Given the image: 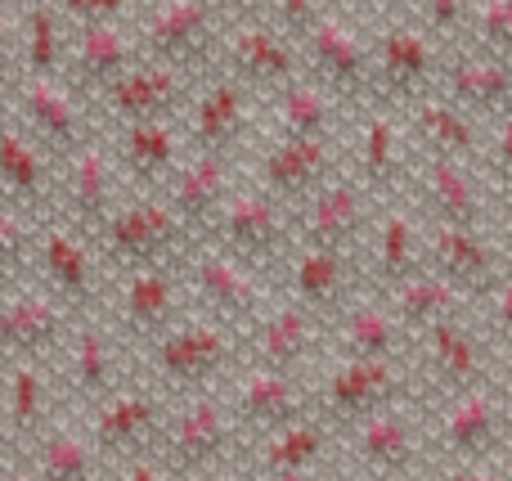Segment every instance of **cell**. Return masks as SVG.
Returning a JSON list of instances; mask_svg holds the SVG:
<instances>
[{"label":"cell","mask_w":512,"mask_h":481,"mask_svg":"<svg viewBox=\"0 0 512 481\" xmlns=\"http://www.w3.org/2000/svg\"><path fill=\"white\" fill-rule=\"evenodd\" d=\"M230 27V9L207 5V0H153L131 5V32L144 63L207 77L221 59V36Z\"/></svg>","instance_id":"obj_1"},{"label":"cell","mask_w":512,"mask_h":481,"mask_svg":"<svg viewBox=\"0 0 512 481\" xmlns=\"http://www.w3.org/2000/svg\"><path fill=\"white\" fill-rule=\"evenodd\" d=\"M495 356L499 351L481 338V329H472V320H450L423 329L414 338V351H409V374L418 383V401L441 410L454 396L499 378Z\"/></svg>","instance_id":"obj_2"},{"label":"cell","mask_w":512,"mask_h":481,"mask_svg":"<svg viewBox=\"0 0 512 481\" xmlns=\"http://www.w3.org/2000/svg\"><path fill=\"white\" fill-rule=\"evenodd\" d=\"M239 428H234L230 410L216 392L203 396H185L176 405V414H167L153 437V464L162 468V477L176 481H194L203 473H216L225 459L239 446Z\"/></svg>","instance_id":"obj_3"},{"label":"cell","mask_w":512,"mask_h":481,"mask_svg":"<svg viewBox=\"0 0 512 481\" xmlns=\"http://www.w3.org/2000/svg\"><path fill=\"white\" fill-rule=\"evenodd\" d=\"M203 243L225 252L239 266H248L252 275H265V284L274 288V279L283 275V266L292 257V212L283 203H274L270 194H261V189H239L221 207V216L203 234Z\"/></svg>","instance_id":"obj_4"},{"label":"cell","mask_w":512,"mask_h":481,"mask_svg":"<svg viewBox=\"0 0 512 481\" xmlns=\"http://www.w3.org/2000/svg\"><path fill=\"white\" fill-rule=\"evenodd\" d=\"M239 338L212 320H180L171 333L149 342V374L158 378L162 401L167 396H203L221 383L230 369H239Z\"/></svg>","instance_id":"obj_5"},{"label":"cell","mask_w":512,"mask_h":481,"mask_svg":"<svg viewBox=\"0 0 512 481\" xmlns=\"http://www.w3.org/2000/svg\"><path fill=\"white\" fill-rule=\"evenodd\" d=\"M95 252L104 257V266H117L122 275L131 270H153V266H180L194 248V239L185 234V225L167 212L162 198H131L117 203V212L108 216V225L95 234Z\"/></svg>","instance_id":"obj_6"},{"label":"cell","mask_w":512,"mask_h":481,"mask_svg":"<svg viewBox=\"0 0 512 481\" xmlns=\"http://www.w3.org/2000/svg\"><path fill=\"white\" fill-rule=\"evenodd\" d=\"M409 365H382V360H337L319 387L310 392V414L328 432H346L351 423L369 419L378 410H396L409 396Z\"/></svg>","instance_id":"obj_7"},{"label":"cell","mask_w":512,"mask_h":481,"mask_svg":"<svg viewBox=\"0 0 512 481\" xmlns=\"http://www.w3.org/2000/svg\"><path fill=\"white\" fill-rule=\"evenodd\" d=\"M297 59H306L310 81L337 104H369V41L346 18V9L319 5L315 23L297 41Z\"/></svg>","instance_id":"obj_8"},{"label":"cell","mask_w":512,"mask_h":481,"mask_svg":"<svg viewBox=\"0 0 512 481\" xmlns=\"http://www.w3.org/2000/svg\"><path fill=\"white\" fill-rule=\"evenodd\" d=\"M180 270H185V288L207 306V320L230 329L234 338H243V333L274 306V288L265 284L261 275H252L248 266L230 261L225 252L207 248V243L189 248V257Z\"/></svg>","instance_id":"obj_9"},{"label":"cell","mask_w":512,"mask_h":481,"mask_svg":"<svg viewBox=\"0 0 512 481\" xmlns=\"http://www.w3.org/2000/svg\"><path fill=\"white\" fill-rule=\"evenodd\" d=\"M14 99H18V131L41 149V158L50 162V167H63V162L77 158L86 144L99 140L95 113H90L77 95H68L59 81L23 77Z\"/></svg>","instance_id":"obj_10"},{"label":"cell","mask_w":512,"mask_h":481,"mask_svg":"<svg viewBox=\"0 0 512 481\" xmlns=\"http://www.w3.org/2000/svg\"><path fill=\"white\" fill-rule=\"evenodd\" d=\"M441 59L445 54L436 50V41H427L414 23H387L369 45V104L405 108L409 99L436 86Z\"/></svg>","instance_id":"obj_11"},{"label":"cell","mask_w":512,"mask_h":481,"mask_svg":"<svg viewBox=\"0 0 512 481\" xmlns=\"http://www.w3.org/2000/svg\"><path fill=\"white\" fill-rule=\"evenodd\" d=\"M504 383L472 387L441 405V423L427 437V450L441 455V464H481V459L504 455Z\"/></svg>","instance_id":"obj_12"},{"label":"cell","mask_w":512,"mask_h":481,"mask_svg":"<svg viewBox=\"0 0 512 481\" xmlns=\"http://www.w3.org/2000/svg\"><path fill=\"white\" fill-rule=\"evenodd\" d=\"M135 63H140V45H135L131 18L108 27H72V36H63L59 86L95 113V104L108 95V86L117 77H126Z\"/></svg>","instance_id":"obj_13"},{"label":"cell","mask_w":512,"mask_h":481,"mask_svg":"<svg viewBox=\"0 0 512 481\" xmlns=\"http://www.w3.org/2000/svg\"><path fill=\"white\" fill-rule=\"evenodd\" d=\"M423 270L459 288L472 306L508 279L504 239L495 230H450V225H427L423 230Z\"/></svg>","instance_id":"obj_14"},{"label":"cell","mask_w":512,"mask_h":481,"mask_svg":"<svg viewBox=\"0 0 512 481\" xmlns=\"http://www.w3.org/2000/svg\"><path fill=\"white\" fill-rule=\"evenodd\" d=\"M50 212L59 216L63 230L81 234L86 243L108 225V216L117 212V167L104 140L86 144L77 158H68L59 167Z\"/></svg>","instance_id":"obj_15"},{"label":"cell","mask_w":512,"mask_h":481,"mask_svg":"<svg viewBox=\"0 0 512 481\" xmlns=\"http://www.w3.org/2000/svg\"><path fill=\"white\" fill-rule=\"evenodd\" d=\"M504 198L490 189V180L468 162L423 158L418 167V212L427 225L450 230H495V207Z\"/></svg>","instance_id":"obj_16"},{"label":"cell","mask_w":512,"mask_h":481,"mask_svg":"<svg viewBox=\"0 0 512 481\" xmlns=\"http://www.w3.org/2000/svg\"><path fill=\"white\" fill-rule=\"evenodd\" d=\"M373 203L351 176H333L319 194H310L301 207H292V248L346 252L360 257V239L373 225Z\"/></svg>","instance_id":"obj_17"},{"label":"cell","mask_w":512,"mask_h":481,"mask_svg":"<svg viewBox=\"0 0 512 481\" xmlns=\"http://www.w3.org/2000/svg\"><path fill=\"white\" fill-rule=\"evenodd\" d=\"M337 446L346 450V459L364 477H405L409 481L427 455V432L414 410L396 405V410H378L369 419L351 423L346 432H337Z\"/></svg>","instance_id":"obj_18"},{"label":"cell","mask_w":512,"mask_h":481,"mask_svg":"<svg viewBox=\"0 0 512 481\" xmlns=\"http://www.w3.org/2000/svg\"><path fill=\"white\" fill-rule=\"evenodd\" d=\"M59 360V378L54 387L63 392L68 405H90L108 401L113 392H122V347L117 338L95 320H72L68 338L54 351Z\"/></svg>","instance_id":"obj_19"},{"label":"cell","mask_w":512,"mask_h":481,"mask_svg":"<svg viewBox=\"0 0 512 481\" xmlns=\"http://www.w3.org/2000/svg\"><path fill=\"white\" fill-rule=\"evenodd\" d=\"M324 338H328L324 320H315L310 311H301V306H292V302H274L239 338V356L248 360V369L301 378V369L319 356Z\"/></svg>","instance_id":"obj_20"},{"label":"cell","mask_w":512,"mask_h":481,"mask_svg":"<svg viewBox=\"0 0 512 481\" xmlns=\"http://www.w3.org/2000/svg\"><path fill=\"white\" fill-rule=\"evenodd\" d=\"M32 261L45 279V297L59 302L63 311L90 315L99 306V288H104V270L95 261V248L63 225H41L32 239Z\"/></svg>","instance_id":"obj_21"},{"label":"cell","mask_w":512,"mask_h":481,"mask_svg":"<svg viewBox=\"0 0 512 481\" xmlns=\"http://www.w3.org/2000/svg\"><path fill=\"white\" fill-rule=\"evenodd\" d=\"M189 99H194V77L140 59L126 77H117L108 86V95L95 108L113 126H140V122H176Z\"/></svg>","instance_id":"obj_22"},{"label":"cell","mask_w":512,"mask_h":481,"mask_svg":"<svg viewBox=\"0 0 512 481\" xmlns=\"http://www.w3.org/2000/svg\"><path fill=\"white\" fill-rule=\"evenodd\" d=\"M360 257H346V252H319V248H292L288 266H283V288L288 297L283 302L310 311L315 320L333 324L346 306L355 302V284H360Z\"/></svg>","instance_id":"obj_23"},{"label":"cell","mask_w":512,"mask_h":481,"mask_svg":"<svg viewBox=\"0 0 512 481\" xmlns=\"http://www.w3.org/2000/svg\"><path fill=\"white\" fill-rule=\"evenodd\" d=\"M221 401H225V410H230L239 437H252V441L310 414L306 383L288 378V374H265V369H243V374L234 378L230 396H221Z\"/></svg>","instance_id":"obj_24"},{"label":"cell","mask_w":512,"mask_h":481,"mask_svg":"<svg viewBox=\"0 0 512 481\" xmlns=\"http://www.w3.org/2000/svg\"><path fill=\"white\" fill-rule=\"evenodd\" d=\"M216 63H230V81H239L243 90H270V95L301 77V59L292 41L261 18L256 23H234L230 18Z\"/></svg>","instance_id":"obj_25"},{"label":"cell","mask_w":512,"mask_h":481,"mask_svg":"<svg viewBox=\"0 0 512 481\" xmlns=\"http://www.w3.org/2000/svg\"><path fill=\"white\" fill-rule=\"evenodd\" d=\"M72 315L45 293H0V360L45 365L68 338Z\"/></svg>","instance_id":"obj_26"},{"label":"cell","mask_w":512,"mask_h":481,"mask_svg":"<svg viewBox=\"0 0 512 481\" xmlns=\"http://www.w3.org/2000/svg\"><path fill=\"white\" fill-rule=\"evenodd\" d=\"M239 162L234 158H194L180 162V171L171 176V185L162 189L167 212L185 225V234L194 239V248L203 243V234L212 230V221L221 216V207L239 194Z\"/></svg>","instance_id":"obj_27"},{"label":"cell","mask_w":512,"mask_h":481,"mask_svg":"<svg viewBox=\"0 0 512 481\" xmlns=\"http://www.w3.org/2000/svg\"><path fill=\"white\" fill-rule=\"evenodd\" d=\"M436 81L445 86V104H454L477 126L512 117V63L508 59H486V54L459 50L450 59H441Z\"/></svg>","instance_id":"obj_28"},{"label":"cell","mask_w":512,"mask_h":481,"mask_svg":"<svg viewBox=\"0 0 512 481\" xmlns=\"http://www.w3.org/2000/svg\"><path fill=\"white\" fill-rule=\"evenodd\" d=\"M189 104L194 113L185 126V144H194V158H234L239 140L248 135L252 90L230 77H212Z\"/></svg>","instance_id":"obj_29"},{"label":"cell","mask_w":512,"mask_h":481,"mask_svg":"<svg viewBox=\"0 0 512 481\" xmlns=\"http://www.w3.org/2000/svg\"><path fill=\"white\" fill-rule=\"evenodd\" d=\"M185 266V261H180ZM180 266H153V270H131L122 279V333L135 342H158L180 324V293H185V275Z\"/></svg>","instance_id":"obj_30"},{"label":"cell","mask_w":512,"mask_h":481,"mask_svg":"<svg viewBox=\"0 0 512 481\" xmlns=\"http://www.w3.org/2000/svg\"><path fill=\"white\" fill-rule=\"evenodd\" d=\"M333 176L337 144L324 140H274L270 153L261 158V194H270L288 212L306 203L310 194H319Z\"/></svg>","instance_id":"obj_31"},{"label":"cell","mask_w":512,"mask_h":481,"mask_svg":"<svg viewBox=\"0 0 512 481\" xmlns=\"http://www.w3.org/2000/svg\"><path fill=\"white\" fill-rule=\"evenodd\" d=\"M360 131H355V167L346 176L364 189L369 198L382 194H396L400 180H405V135H400L396 122V108H378V104H364L360 108Z\"/></svg>","instance_id":"obj_32"},{"label":"cell","mask_w":512,"mask_h":481,"mask_svg":"<svg viewBox=\"0 0 512 481\" xmlns=\"http://www.w3.org/2000/svg\"><path fill=\"white\" fill-rule=\"evenodd\" d=\"M50 198H54L50 162L41 158V149L14 122H5L0 126V203L41 230L45 212H50Z\"/></svg>","instance_id":"obj_33"},{"label":"cell","mask_w":512,"mask_h":481,"mask_svg":"<svg viewBox=\"0 0 512 481\" xmlns=\"http://www.w3.org/2000/svg\"><path fill=\"white\" fill-rule=\"evenodd\" d=\"M337 356L342 360H382V365H409L414 338L400 329V320L382 302L355 297L333 324H328Z\"/></svg>","instance_id":"obj_34"},{"label":"cell","mask_w":512,"mask_h":481,"mask_svg":"<svg viewBox=\"0 0 512 481\" xmlns=\"http://www.w3.org/2000/svg\"><path fill=\"white\" fill-rule=\"evenodd\" d=\"M162 419H167V401L153 392H113L108 401L95 405V423H90V446L108 450V455H144L158 437Z\"/></svg>","instance_id":"obj_35"},{"label":"cell","mask_w":512,"mask_h":481,"mask_svg":"<svg viewBox=\"0 0 512 481\" xmlns=\"http://www.w3.org/2000/svg\"><path fill=\"white\" fill-rule=\"evenodd\" d=\"M113 162H122V176L140 198H153V189H167L171 176L180 171V135L176 122H140V126H117L113 144H108Z\"/></svg>","instance_id":"obj_36"},{"label":"cell","mask_w":512,"mask_h":481,"mask_svg":"<svg viewBox=\"0 0 512 481\" xmlns=\"http://www.w3.org/2000/svg\"><path fill=\"white\" fill-rule=\"evenodd\" d=\"M333 446H337L333 432H328L315 414H306V419L288 423V428L256 437L248 464H252V477H261V481L288 477V473H315Z\"/></svg>","instance_id":"obj_37"},{"label":"cell","mask_w":512,"mask_h":481,"mask_svg":"<svg viewBox=\"0 0 512 481\" xmlns=\"http://www.w3.org/2000/svg\"><path fill=\"white\" fill-rule=\"evenodd\" d=\"M54 387L45 378V365H9L0 387V423H5L9 446L32 450L50 432L54 419Z\"/></svg>","instance_id":"obj_38"},{"label":"cell","mask_w":512,"mask_h":481,"mask_svg":"<svg viewBox=\"0 0 512 481\" xmlns=\"http://www.w3.org/2000/svg\"><path fill=\"white\" fill-rule=\"evenodd\" d=\"M409 126H414V140L423 144V158H450V162L477 167V153L486 135H481V126L472 117H463L441 95L409 99Z\"/></svg>","instance_id":"obj_39"},{"label":"cell","mask_w":512,"mask_h":481,"mask_svg":"<svg viewBox=\"0 0 512 481\" xmlns=\"http://www.w3.org/2000/svg\"><path fill=\"white\" fill-rule=\"evenodd\" d=\"M378 302L387 306L391 315H396L400 329H405L409 338H418V333L432 329V324L472 320V302L459 293V288L445 284V279H436L432 270H418V275H409L405 284H396L387 297H378Z\"/></svg>","instance_id":"obj_40"},{"label":"cell","mask_w":512,"mask_h":481,"mask_svg":"<svg viewBox=\"0 0 512 481\" xmlns=\"http://www.w3.org/2000/svg\"><path fill=\"white\" fill-rule=\"evenodd\" d=\"M346 122V104H337L328 90H319L310 77L288 81L283 90H274V126L279 140H324L337 144Z\"/></svg>","instance_id":"obj_41"},{"label":"cell","mask_w":512,"mask_h":481,"mask_svg":"<svg viewBox=\"0 0 512 481\" xmlns=\"http://www.w3.org/2000/svg\"><path fill=\"white\" fill-rule=\"evenodd\" d=\"M418 270H423V230L405 207H387L378 216V234H373V288L378 297H387Z\"/></svg>","instance_id":"obj_42"},{"label":"cell","mask_w":512,"mask_h":481,"mask_svg":"<svg viewBox=\"0 0 512 481\" xmlns=\"http://www.w3.org/2000/svg\"><path fill=\"white\" fill-rule=\"evenodd\" d=\"M18 54H23L27 77L59 81V68H63L59 5H23V18H18Z\"/></svg>","instance_id":"obj_43"},{"label":"cell","mask_w":512,"mask_h":481,"mask_svg":"<svg viewBox=\"0 0 512 481\" xmlns=\"http://www.w3.org/2000/svg\"><path fill=\"white\" fill-rule=\"evenodd\" d=\"M27 468L36 481H95V446L86 432L50 428L27 450Z\"/></svg>","instance_id":"obj_44"},{"label":"cell","mask_w":512,"mask_h":481,"mask_svg":"<svg viewBox=\"0 0 512 481\" xmlns=\"http://www.w3.org/2000/svg\"><path fill=\"white\" fill-rule=\"evenodd\" d=\"M468 41L472 54L512 63V0H472Z\"/></svg>","instance_id":"obj_45"},{"label":"cell","mask_w":512,"mask_h":481,"mask_svg":"<svg viewBox=\"0 0 512 481\" xmlns=\"http://www.w3.org/2000/svg\"><path fill=\"white\" fill-rule=\"evenodd\" d=\"M414 14V27L427 41H454V36H468L472 0H423V5H414Z\"/></svg>","instance_id":"obj_46"},{"label":"cell","mask_w":512,"mask_h":481,"mask_svg":"<svg viewBox=\"0 0 512 481\" xmlns=\"http://www.w3.org/2000/svg\"><path fill=\"white\" fill-rule=\"evenodd\" d=\"M32 230H36L32 221H23L18 212H9V207L0 203V275L27 266V257H32V239H36Z\"/></svg>","instance_id":"obj_47"},{"label":"cell","mask_w":512,"mask_h":481,"mask_svg":"<svg viewBox=\"0 0 512 481\" xmlns=\"http://www.w3.org/2000/svg\"><path fill=\"white\" fill-rule=\"evenodd\" d=\"M59 14H68L72 27H108L131 18V5H122V0H68V5H59Z\"/></svg>","instance_id":"obj_48"},{"label":"cell","mask_w":512,"mask_h":481,"mask_svg":"<svg viewBox=\"0 0 512 481\" xmlns=\"http://www.w3.org/2000/svg\"><path fill=\"white\" fill-rule=\"evenodd\" d=\"M441 481H512L508 459H481V464H445Z\"/></svg>","instance_id":"obj_49"},{"label":"cell","mask_w":512,"mask_h":481,"mask_svg":"<svg viewBox=\"0 0 512 481\" xmlns=\"http://www.w3.org/2000/svg\"><path fill=\"white\" fill-rule=\"evenodd\" d=\"M14 54H18V9L0 5V81L14 68Z\"/></svg>","instance_id":"obj_50"},{"label":"cell","mask_w":512,"mask_h":481,"mask_svg":"<svg viewBox=\"0 0 512 481\" xmlns=\"http://www.w3.org/2000/svg\"><path fill=\"white\" fill-rule=\"evenodd\" d=\"M122 481H167L162 468L153 464V455H131L126 459V477Z\"/></svg>","instance_id":"obj_51"},{"label":"cell","mask_w":512,"mask_h":481,"mask_svg":"<svg viewBox=\"0 0 512 481\" xmlns=\"http://www.w3.org/2000/svg\"><path fill=\"white\" fill-rule=\"evenodd\" d=\"M0 481H36V477L27 464H5V459H0Z\"/></svg>","instance_id":"obj_52"},{"label":"cell","mask_w":512,"mask_h":481,"mask_svg":"<svg viewBox=\"0 0 512 481\" xmlns=\"http://www.w3.org/2000/svg\"><path fill=\"white\" fill-rule=\"evenodd\" d=\"M194 481H252V477H239V473H225V468H216V473H203Z\"/></svg>","instance_id":"obj_53"},{"label":"cell","mask_w":512,"mask_h":481,"mask_svg":"<svg viewBox=\"0 0 512 481\" xmlns=\"http://www.w3.org/2000/svg\"><path fill=\"white\" fill-rule=\"evenodd\" d=\"M270 481H319L315 473H288V477H270Z\"/></svg>","instance_id":"obj_54"},{"label":"cell","mask_w":512,"mask_h":481,"mask_svg":"<svg viewBox=\"0 0 512 481\" xmlns=\"http://www.w3.org/2000/svg\"><path fill=\"white\" fill-rule=\"evenodd\" d=\"M5 450H9V437H5V423H0V459H5Z\"/></svg>","instance_id":"obj_55"},{"label":"cell","mask_w":512,"mask_h":481,"mask_svg":"<svg viewBox=\"0 0 512 481\" xmlns=\"http://www.w3.org/2000/svg\"><path fill=\"white\" fill-rule=\"evenodd\" d=\"M364 481H405V477H364Z\"/></svg>","instance_id":"obj_56"},{"label":"cell","mask_w":512,"mask_h":481,"mask_svg":"<svg viewBox=\"0 0 512 481\" xmlns=\"http://www.w3.org/2000/svg\"><path fill=\"white\" fill-rule=\"evenodd\" d=\"M0 126H5V108H0Z\"/></svg>","instance_id":"obj_57"},{"label":"cell","mask_w":512,"mask_h":481,"mask_svg":"<svg viewBox=\"0 0 512 481\" xmlns=\"http://www.w3.org/2000/svg\"><path fill=\"white\" fill-rule=\"evenodd\" d=\"M0 279H5V275H0Z\"/></svg>","instance_id":"obj_58"}]
</instances>
